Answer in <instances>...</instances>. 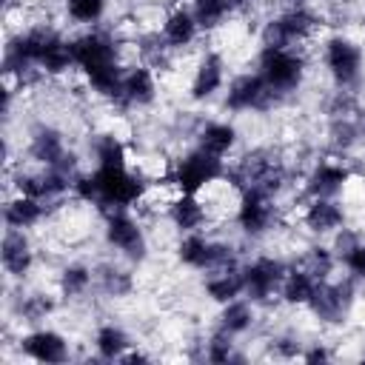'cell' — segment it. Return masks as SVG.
<instances>
[{
	"mask_svg": "<svg viewBox=\"0 0 365 365\" xmlns=\"http://www.w3.org/2000/svg\"><path fill=\"white\" fill-rule=\"evenodd\" d=\"M188 9L197 20V26L202 29V34H214L220 31L225 23H231V17L237 14L225 0H188Z\"/></svg>",
	"mask_w": 365,
	"mask_h": 365,
	"instance_id": "15",
	"label": "cell"
},
{
	"mask_svg": "<svg viewBox=\"0 0 365 365\" xmlns=\"http://www.w3.org/2000/svg\"><path fill=\"white\" fill-rule=\"evenodd\" d=\"M359 359H365V331H362V336H359Z\"/></svg>",
	"mask_w": 365,
	"mask_h": 365,
	"instance_id": "17",
	"label": "cell"
},
{
	"mask_svg": "<svg viewBox=\"0 0 365 365\" xmlns=\"http://www.w3.org/2000/svg\"><path fill=\"white\" fill-rule=\"evenodd\" d=\"M194 145H200L202 151H208L211 157L217 160H228L234 157V151L242 145V134H240V125L234 117H225V114H205V120L200 123L197 134H194Z\"/></svg>",
	"mask_w": 365,
	"mask_h": 365,
	"instance_id": "8",
	"label": "cell"
},
{
	"mask_svg": "<svg viewBox=\"0 0 365 365\" xmlns=\"http://www.w3.org/2000/svg\"><path fill=\"white\" fill-rule=\"evenodd\" d=\"M225 171V163L211 157L208 151H202L200 145H188L185 151H180L174 157V168H171V180L177 182L180 191L185 194H197L202 185H208L214 177H220Z\"/></svg>",
	"mask_w": 365,
	"mask_h": 365,
	"instance_id": "6",
	"label": "cell"
},
{
	"mask_svg": "<svg viewBox=\"0 0 365 365\" xmlns=\"http://www.w3.org/2000/svg\"><path fill=\"white\" fill-rule=\"evenodd\" d=\"M160 37L163 43L171 48V51H185L191 46H197L205 34L202 29L197 26L188 3H180V6H171L163 17V26H160Z\"/></svg>",
	"mask_w": 365,
	"mask_h": 365,
	"instance_id": "10",
	"label": "cell"
},
{
	"mask_svg": "<svg viewBox=\"0 0 365 365\" xmlns=\"http://www.w3.org/2000/svg\"><path fill=\"white\" fill-rule=\"evenodd\" d=\"M211 325H217L220 331H225V334H231L234 339L242 342V339L259 334V328H262V308L257 302H251L248 297H237V299L214 308Z\"/></svg>",
	"mask_w": 365,
	"mask_h": 365,
	"instance_id": "9",
	"label": "cell"
},
{
	"mask_svg": "<svg viewBox=\"0 0 365 365\" xmlns=\"http://www.w3.org/2000/svg\"><path fill=\"white\" fill-rule=\"evenodd\" d=\"M100 242L106 245L108 254L131 262V265H143L151 257V242H148V231L145 222L137 217L134 208H111V211H100Z\"/></svg>",
	"mask_w": 365,
	"mask_h": 365,
	"instance_id": "2",
	"label": "cell"
},
{
	"mask_svg": "<svg viewBox=\"0 0 365 365\" xmlns=\"http://www.w3.org/2000/svg\"><path fill=\"white\" fill-rule=\"evenodd\" d=\"M317 66L334 88L359 94L365 86V40L354 31H328Z\"/></svg>",
	"mask_w": 365,
	"mask_h": 365,
	"instance_id": "1",
	"label": "cell"
},
{
	"mask_svg": "<svg viewBox=\"0 0 365 365\" xmlns=\"http://www.w3.org/2000/svg\"><path fill=\"white\" fill-rule=\"evenodd\" d=\"M288 262L271 251L257 248L242 262V279H245V297L257 302L259 308H268L279 302V285L285 279Z\"/></svg>",
	"mask_w": 365,
	"mask_h": 365,
	"instance_id": "4",
	"label": "cell"
},
{
	"mask_svg": "<svg viewBox=\"0 0 365 365\" xmlns=\"http://www.w3.org/2000/svg\"><path fill=\"white\" fill-rule=\"evenodd\" d=\"M48 205L37 197L29 194H11L3 197V228H17V231H37L48 220Z\"/></svg>",
	"mask_w": 365,
	"mask_h": 365,
	"instance_id": "11",
	"label": "cell"
},
{
	"mask_svg": "<svg viewBox=\"0 0 365 365\" xmlns=\"http://www.w3.org/2000/svg\"><path fill=\"white\" fill-rule=\"evenodd\" d=\"M168 220L180 234H191V231H205L208 228V214H205L200 197L197 194H185V191L171 202Z\"/></svg>",
	"mask_w": 365,
	"mask_h": 365,
	"instance_id": "14",
	"label": "cell"
},
{
	"mask_svg": "<svg viewBox=\"0 0 365 365\" xmlns=\"http://www.w3.org/2000/svg\"><path fill=\"white\" fill-rule=\"evenodd\" d=\"M63 17L68 34L80 29L106 26L111 17V0H63Z\"/></svg>",
	"mask_w": 365,
	"mask_h": 365,
	"instance_id": "12",
	"label": "cell"
},
{
	"mask_svg": "<svg viewBox=\"0 0 365 365\" xmlns=\"http://www.w3.org/2000/svg\"><path fill=\"white\" fill-rule=\"evenodd\" d=\"M348 211L339 197H308L299 214V225L305 228L308 237L328 242L336 231L348 225Z\"/></svg>",
	"mask_w": 365,
	"mask_h": 365,
	"instance_id": "7",
	"label": "cell"
},
{
	"mask_svg": "<svg viewBox=\"0 0 365 365\" xmlns=\"http://www.w3.org/2000/svg\"><path fill=\"white\" fill-rule=\"evenodd\" d=\"M3 359L6 362L26 359V362H43V365L68 362V359H77V345L66 328H60L57 322H46V325L26 328L17 336L14 348L3 354Z\"/></svg>",
	"mask_w": 365,
	"mask_h": 365,
	"instance_id": "3",
	"label": "cell"
},
{
	"mask_svg": "<svg viewBox=\"0 0 365 365\" xmlns=\"http://www.w3.org/2000/svg\"><path fill=\"white\" fill-rule=\"evenodd\" d=\"M0 265H3V279L29 282L34 277V271L40 268V242H37L34 231L3 228Z\"/></svg>",
	"mask_w": 365,
	"mask_h": 365,
	"instance_id": "5",
	"label": "cell"
},
{
	"mask_svg": "<svg viewBox=\"0 0 365 365\" xmlns=\"http://www.w3.org/2000/svg\"><path fill=\"white\" fill-rule=\"evenodd\" d=\"M322 279H317L311 271L299 268V265H288L285 271V279L279 285V302L288 305V308H308L317 288H319Z\"/></svg>",
	"mask_w": 365,
	"mask_h": 365,
	"instance_id": "13",
	"label": "cell"
},
{
	"mask_svg": "<svg viewBox=\"0 0 365 365\" xmlns=\"http://www.w3.org/2000/svg\"><path fill=\"white\" fill-rule=\"evenodd\" d=\"M225 3H228V6H231V9L237 11V14H240V11H245V9H248V6L254 3V0H225Z\"/></svg>",
	"mask_w": 365,
	"mask_h": 365,
	"instance_id": "16",
	"label": "cell"
}]
</instances>
